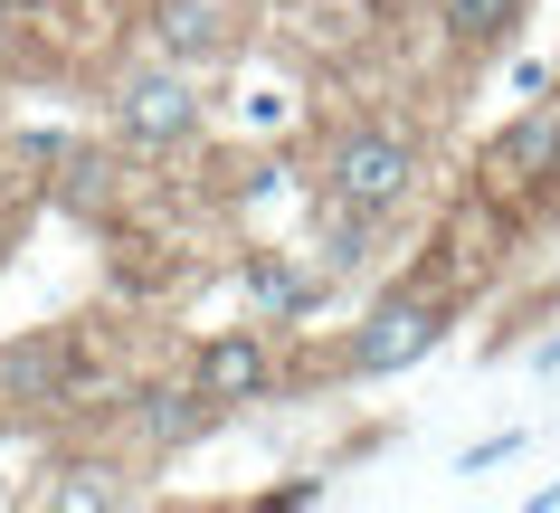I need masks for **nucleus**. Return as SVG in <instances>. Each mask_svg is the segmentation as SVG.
<instances>
[{
  "instance_id": "nucleus-3",
  "label": "nucleus",
  "mask_w": 560,
  "mask_h": 513,
  "mask_svg": "<svg viewBox=\"0 0 560 513\" xmlns=\"http://www.w3.org/2000/svg\"><path fill=\"white\" fill-rule=\"evenodd\" d=\"M209 124V95H200V77L190 67H172V58H143V67H124V86H115V133L133 152H172V143H190Z\"/></svg>"
},
{
  "instance_id": "nucleus-6",
  "label": "nucleus",
  "mask_w": 560,
  "mask_h": 513,
  "mask_svg": "<svg viewBox=\"0 0 560 513\" xmlns=\"http://www.w3.org/2000/svg\"><path fill=\"white\" fill-rule=\"evenodd\" d=\"M190 390L200 399H219V409H247V399H266L276 390V342L266 333H209L200 352H190Z\"/></svg>"
},
{
  "instance_id": "nucleus-9",
  "label": "nucleus",
  "mask_w": 560,
  "mask_h": 513,
  "mask_svg": "<svg viewBox=\"0 0 560 513\" xmlns=\"http://www.w3.org/2000/svg\"><path fill=\"white\" fill-rule=\"evenodd\" d=\"M438 10V38L446 48H466V58H494L503 38H523L532 0H428Z\"/></svg>"
},
{
  "instance_id": "nucleus-2",
  "label": "nucleus",
  "mask_w": 560,
  "mask_h": 513,
  "mask_svg": "<svg viewBox=\"0 0 560 513\" xmlns=\"http://www.w3.org/2000/svg\"><path fill=\"white\" fill-rule=\"evenodd\" d=\"M446 324H456V285H438V276H399V285L361 314L352 371H361V381H389V371L428 362V352L446 342Z\"/></svg>"
},
{
  "instance_id": "nucleus-10",
  "label": "nucleus",
  "mask_w": 560,
  "mask_h": 513,
  "mask_svg": "<svg viewBox=\"0 0 560 513\" xmlns=\"http://www.w3.org/2000/svg\"><path fill=\"white\" fill-rule=\"evenodd\" d=\"M38 504H77V513H105V504H133V476H124L115 456H67V466H48Z\"/></svg>"
},
{
  "instance_id": "nucleus-7",
  "label": "nucleus",
  "mask_w": 560,
  "mask_h": 513,
  "mask_svg": "<svg viewBox=\"0 0 560 513\" xmlns=\"http://www.w3.org/2000/svg\"><path fill=\"white\" fill-rule=\"evenodd\" d=\"M237 276H247V295H257L266 324H304V314L332 295V267L314 257V247H257Z\"/></svg>"
},
{
  "instance_id": "nucleus-4",
  "label": "nucleus",
  "mask_w": 560,
  "mask_h": 513,
  "mask_svg": "<svg viewBox=\"0 0 560 513\" xmlns=\"http://www.w3.org/2000/svg\"><path fill=\"white\" fill-rule=\"evenodd\" d=\"M551 172H560V95H523V115L485 143V200L494 210H523Z\"/></svg>"
},
{
  "instance_id": "nucleus-12",
  "label": "nucleus",
  "mask_w": 560,
  "mask_h": 513,
  "mask_svg": "<svg viewBox=\"0 0 560 513\" xmlns=\"http://www.w3.org/2000/svg\"><path fill=\"white\" fill-rule=\"evenodd\" d=\"M0 48H10V0H0Z\"/></svg>"
},
{
  "instance_id": "nucleus-5",
  "label": "nucleus",
  "mask_w": 560,
  "mask_h": 513,
  "mask_svg": "<svg viewBox=\"0 0 560 513\" xmlns=\"http://www.w3.org/2000/svg\"><path fill=\"white\" fill-rule=\"evenodd\" d=\"M143 38H152V58L190 67V77H219L237 58V10L229 0H162Z\"/></svg>"
},
{
  "instance_id": "nucleus-1",
  "label": "nucleus",
  "mask_w": 560,
  "mask_h": 513,
  "mask_svg": "<svg viewBox=\"0 0 560 513\" xmlns=\"http://www.w3.org/2000/svg\"><path fill=\"white\" fill-rule=\"evenodd\" d=\"M418 182H428V152H418L409 124H389V115L342 124L324 152V200H342L361 219H399L418 200Z\"/></svg>"
},
{
  "instance_id": "nucleus-11",
  "label": "nucleus",
  "mask_w": 560,
  "mask_h": 513,
  "mask_svg": "<svg viewBox=\"0 0 560 513\" xmlns=\"http://www.w3.org/2000/svg\"><path fill=\"white\" fill-rule=\"evenodd\" d=\"M332 485L324 476H295V485H276V494H266V513H295V504H324Z\"/></svg>"
},
{
  "instance_id": "nucleus-8",
  "label": "nucleus",
  "mask_w": 560,
  "mask_h": 513,
  "mask_svg": "<svg viewBox=\"0 0 560 513\" xmlns=\"http://www.w3.org/2000/svg\"><path fill=\"white\" fill-rule=\"evenodd\" d=\"M219 419H229V409H219V399H200L190 381H180V390H133V438H143L152 456L200 447V438H209Z\"/></svg>"
}]
</instances>
